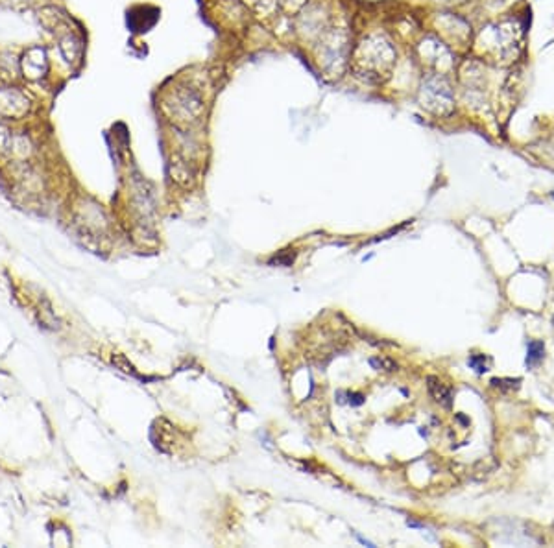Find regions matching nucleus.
I'll return each instance as SVG.
<instances>
[{"label": "nucleus", "instance_id": "f257e3e1", "mask_svg": "<svg viewBox=\"0 0 554 548\" xmlns=\"http://www.w3.org/2000/svg\"><path fill=\"white\" fill-rule=\"evenodd\" d=\"M396 66V50L384 36H368L351 58V71L364 84H383Z\"/></svg>", "mask_w": 554, "mask_h": 548}, {"label": "nucleus", "instance_id": "f03ea898", "mask_svg": "<svg viewBox=\"0 0 554 548\" xmlns=\"http://www.w3.org/2000/svg\"><path fill=\"white\" fill-rule=\"evenodd\" d=\"M421 105L434 115H449L453 111V92L444 78H429L420 90Z\"/></svg>", "mask_w": 554, "mask_h": 548}, {"label": "nucleus", "instance_id": "7ed1b4c3", "mask_svg": "<svg viewBox=\"0 0 554 548\" xmlns=\"http://www.w3.org/2000/svg\"><path fill=\"white\" fill-rule=\"evenodd\" d=\"M172 111H174V116L177 121L196 122L200 119L201 111H203V103H201V98L196 95L194 90H177L174 95Z\"/></svg>", "mask_w": 554, "mask_h": 548}, {"label": "nucleus", "instance_id": "20e7f679", "mask_svg": "<svg viewBox=\"0 0 554 548\" xmlns=\"http://www.w3.org/2000/svg\"><path fill=\"white\" fill-rule=\"evenodd\" d=\"M30 111V100L15 89H0V116L21 119Z\"/></svg>", "mask_w": 554, "mask_h": 548}, {"label": "nucleus", "instance_id": "39448f33", "mask_svg": "<svg viewBox=\"0 0 554 548\" xmlns=\"http://www.w3.org/2000/svg\"><path fill=\"white\" fill-rule=\"evenodd\" d=\"M23 71L25 76L32 79H37L45 76V73L49 71V61H47V52L43 49H30L25 54L23 60Z\"/></svg>", "mask_w": 554, "mask_h": 548}, {"label": "nucleus", "instance_id": "423d86ee", "mask_svg": "<svg viewBox=\"0 0 554 548\" xmlns=\"http://www.w3.org/2000/svg\"><path fill=\"white\" fill-rule=\"evenodd\" d=\"M427 384H429V392L434 397V401L442 404V406H445V408H451V404H453V392H451L449 386H445L436 377H429Z\"/></svg>", "mask_w": 554, "mask_h": 548}, {"label": "nucleus", "instance_id": "0eeeda50", "mask_svg": "<svg viewBox=\"0 0 554 548\" xmlns=\"http://www.w3.org/2000/svg\"><path fill=\"white\" fill-rule=\"evenodd\" d=\"M543 356H545V345H543V342L532 340L529 344V351H527V366L534 368V366H538L543 360Z\"/></svg>", "mask_w": 554, "mask_h": 548}, {"label": "nucleus", "instance_id": "6e6552de", "mask_svg": "<svg viewBox=\"0 0 554 548\" xmlns=\"http://www.w3.org/2000/svg\"><path fill=\"white\" fill-rule=\"evenodd\" d=\"M370 364H372L375 369H379V371H381V369H383V371H396L397 369L396 362L390 360V358H372Z\"/></svg>", "mask_w": 554, "mask_h": 548}, {"label": "nucleus", "instance_id": "1a4fd4ad", "mask_svg": "<svg viewBox=\"0 0 554 548\" xmlns=\"http://www.w3.org/2000/svg\"><path fill=\"white\" fill-rule=\"evenodd\" d=\"M468 364H469V366H471V368L475 369L477 373H484V371H488L486 356H484V355H473V356H469Z\"/></svg>", "mask_w": 554, "mask_h": 548}, {"label": "nucleus", "instance_id": "9d476101", "mask_svg": "<svg viewBox=\"0 0 554 548\" xmlns=\"http://www.w3.org/2000/svg\"><path fill=\"white\" fill-rule=\"evenodd\" d=\"M519 382H521L519 379H492V386L499 388V390H518Z\"/></svg>", "mask_w": 554, "mask_h": 548}, {"label": "nucleus", "instance_id": "9b49d317", "mask_svg": "<svg viewBox=\"0 0 554 548\" xmlns=\"http://www.w3.org/2000/svg\"><path fill=\"white\" fill-rule=\"evenodd\" d=\"M246 4H250L255 12L264 13V12H270V10L274 8L275 0H246Z\"/></svg>", "mask_w": 554, "mask_h": 548}, {"label": "nucleus", "instance_id": "f8f14e48", "mask_svg": "<svg viewBox=\"0 0 554 548\" xmlns=\"http://www.w3.org/2000/svg\"><path fill=\"white\" fill-rule=\"evenodd\" d=\"M281 2H283L288 10H299L301 6H305L307 0H281Z\"/></svg>", "mask_w": 554, "mask_h": 548}]
</instances>
